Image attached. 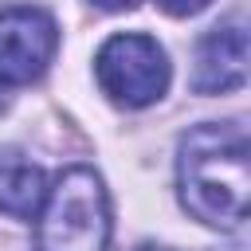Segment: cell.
<instances>
[{
  "label": "cell",
  "instance_id": "6da1fadb",
  "mask_svg": "<svg viewBox=\"0 0 251 251\" xmlns=\"http://www.w3.org/2000/svg\"><path fill=\"white\" fill-rule=\"evenodd\" d=\"M180 204L212 224V227H239L247 220V133L239 122H204L180 137L176 157Z\"/></svg>",
  "mask_w": 251,
  "mask_h": 251
},
{
  "label": "cell",
  "instance_id": "7a4b0ae2",
  "mask_svg": "<svg viewBox=\"0 0 251 251\" xmlns=\"http://www.w3.org/2000/svg\"><path fill=\"white\" fill-rule=\"evenodd\" d=\"M110 243V200L94 169H63L39 204L35 247L39 251H106Z\"/></svg>",
  "mask_w": 251,
  "mask_h": 251
},
{
  "label": "cell",
  "instance_id": "3957f363",
  "mask_svg": "<svg viewBox=\"0 0 251 251\" xmlns=\"http://www.w3.org/2000/svg\"><path fill=\"white\" fill-rule=\"evenodd\" d=\"M94 71H98L102 90L126 110H141V106L157 102L169 86L165 51L153 35H141V31H126V35L106 39L94 59Z\"/></svg>",
  "mask_w": 251,
  "mask_h": 251
},
{
  "label": "cell",
  "instance_id": "277c9868",
  "mask_svg": "<svg viewBox=\"0 0 251 251\" xmlns=\"http://www.w3.org/2000/svg\"><path fill=\"white\" fill-rule=\"evenodd\" d=\"M59 47V27L43 8L16 4L0 12V82L27 86L35 82Z\"/></svg>",
  "mask_w": 251,
  "mask_h": 251
},
{
  "label": "cell",
  "instance_id": "5b68a950",
  "mask_svg": "<svg viewBox=\"0 0 251 251\" xmlns=\"http://www.w3.org/2000/svg\"><path fill=\"white\" fill-rule=\"evenodd\" d=\"M247 78V31L243 24L212 27L196 47L192 90L196 94H227L239 90Z\"/></svg>",
  "mask_w": 251,
  "mask_h": 251
},
{
  "label": "cell",
  "instance_id": "8992f818",
  "mask_svg": "<svg viewBox=\"0 0 251 251\" xmlns=\"http://www.w3.org/2000/svg\"><path fill=\"white\" fill-rule=\"evenodd\" d=\"M43 169L31 165L24 153H0V212L16 220H31L43 204Z\"/></svg>",
  "mask_w": 251,
  "mask_h": 251
},
{
  "label": "cell",
  "instance_id": "52a82bcc",
  "mask_svg": "<svg viewBox=\"0 0 251 251\" xmlns=\"http://www.w3.org/2000/svg\"><path fill=\"white\" fill-rule=\"evenodd\" d=\"M212 0H157V8L161 12H169V16H196V12H204Z\"/></svg>",
  "mask_w": 251,
  "mask_h": 251
},
{
  "label": "cell",
  "instance_id": "ba28073f",
  "mask_svg": "<svg viewBox=\"0 0 251 251\" xmlns=\"http://www.w3.org/2000/svg\"><path fill=\"white\" fill-rule=\"evenodd\" d=\"M94 8H106V12H126V8H133L137 0H90Z\"/></svg>",
  "mask_w": 251,
  "mask_h": 251
},
{
  "label": "cell",
  "instance_id": "9c48e42d",
  "mask_svg": "<svg viewBox=\"0 0 251 251\" xmlns=\"http://www.w3.org/2000/svg\"><path fill=\"white\" fill-rule=\"evenodd\" d=\"M137 251H165V247H137Z\"/></svg>",
  "mask_w": 251,
  "mask_h": 251
},
{
  "label": "cell",
  "instance_id": "30bf717a",
  "mask_svg": "<svg viewBox=\"0 0 251 251\" xmlns=\"http://www.w3.org/2000/svg\"><path fill=\"white\" fill-rule=\"evenodd\" d=\"M0 110H4V98H0Z\"/></svg>",
  "mask_w": 251,
  "mask_h": 251
}]
</instances>
